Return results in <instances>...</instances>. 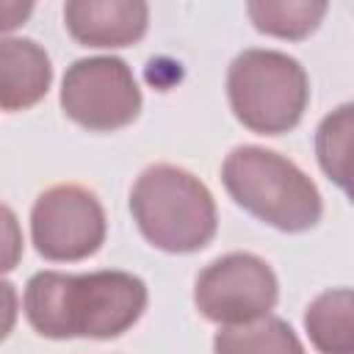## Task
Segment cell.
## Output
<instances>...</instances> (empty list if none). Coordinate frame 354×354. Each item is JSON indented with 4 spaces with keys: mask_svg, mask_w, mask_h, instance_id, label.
Masks as SVG:
<instances>
[{
    "mask_svg": "<svg viewBox=\"0 0 354 354\" xmlns=\"http://www.w3.org/2000/svg\"><path fill=\"white\" fill-rule=\"evenodd\" d=\"M147 301L144 279L116 268L88 274L39 271L28 279L22 296L28 324L50 340L119 337L144 315Z\"/></svg>",
    "mask_w": 354,
    "mask_h": 354,
    "instance_id": "6da1fadb",
    "label": "cell"
},
{
    "mask_svg": "<svg viewBox=\"0 0 354 354\" xmlns=\"http://www.w3.org/2000/svg\"><path fill=\"white\" fill-rule=\"evenodd\" d=\"M130 213L144 241L169 254L205 249L218 230L210 188L183 166H147L130 188Z\"/></svg>",
    "mask_w": 354,
    "mask_h": 354,
    "instance_id": "7a4b0ae2",
    "label": "cell"
},
{
    "mask_svg": "<svg viewBox=\"0 0 354 354\" xmlns=\"http://www.w3.org/2000/svg\"><path fill=\"white\" fill-rule=\"evenodd\" d=\"M221 183L238 207L279 232H307L324 216L318 185L290 158L257 144L224 158Z\"/></svg>",
    "mask_w": 354,
    "mask_h": 354,
    "instance_id": "3957f363",
    "label": "cell"
},
{
    "mask_svg": "<svg viewBox=\"0 0 354 354\" xmlns=\"http://www.w3.org/2000/svg\"><path fill=\"white\" fill-rule=\"evenodd\" d=\"M227 100L232 116L257 136H282L293 130L310 102V77L304 66L268 47L238 53L227 69Z\"/></svg>",
    "mask_w": 354,
    "mask_h": 354,
    "instance_id": "277c9868",
    "label": "cell"
},
{
    "mask_svg": "<svg viewBox=\"0 0 354 354\" xmlns=\"http://www.w3.org/2000/svg\"><path fill=\"white\" fill-rule=\"evenodd\" d=\"M58 102L77 127L113 133L138 119L141 86L124 58L88 55L66 66Z\"/></svg>",
    "mask_w": 354,
    "mask_h": 354,
    "instance_id": "5b68a950",
    "label": "cell"
},
{
    "mask_svg": "<svg viewBox=\"0 0 354 354\" xmlns=\"http://www.w3.org/2000/svg\"><path fill=\"white\" fill-rule=\"evenodd\" d=\"M279 299L274 268L252 252H230L207 263L194 282V304L218 326H238L271 315Z\"/></svg>",
    "mask_w": 354,
    "mask_h": 354,
    "instance_id": "8992f818",
    "label": "cell"
},
{
    "mask_svg": "<svg viewBox=\"0 0 354 354\" xmlns=\"http://www.w3.org/2000/svg\"><path fill=\"white\" fill-rule=\"evenodd\" d=\"M108 232L97 194L83 185L61 183L41 191L30 207V241L50 263H77L91 257Z\"/></svg>",
    "mask_w": 354,
    "mask_h": 354,
    "instance_id": "52a82bcc",
    "label": "cell"
},
{
    "mask_svg": "<svg viewBox=\"0 0 354 354\" xmlns=\"http://www.w3.org/2000/svg\"><path fill=\"white\" fill-rule=\"evenodd\" d=\"M64 28L83 47H130L149 28V6L144 0H66Z\"/></svg>",
    "mask_w": 354,
    "mask_h": 354,
    "instance_id": "ba28073f",
    "label": "cell"
},
{
    "mask_svg": "<svg viewBox=\"0 0 354 354\" xmlns=\"http://www.w3.org/2000/svg\"><path fill=\"white\" fill-rule=\"evenodd\" d=\"M53 83V64L36 39H0V111H28L44 100Z\"/></svg>",
    "mask_w": 354,
    "mask_h": 354,
    "instance_id": "9c48e42d",
    "label": "cell"
},
{
    "mask_svg": "<svg viewBox=\"0 0 354 354\" xmlns=\"http://www.w3.org/2000/svg\"><path fill=\"white\" fill-rule=\"evenodd\" d=\"M304 329L318 354H354V293L329 288L304 310Z\"/></svg>",
    "mask_w": 354,
    "mask_h": 354,
    "instance_id": "30bf717a",
    "label": "cell"
},
{
    "mask_svg": "<svg viewBox=\"0 0 354 354\" xmlns=\"http://www.w3.org/2000/svg\"><path fill=\"white\" fill-rule=\"evenodd\" d=\"M213 354H304V346L285 318L263 315L249 324L221 326L213 337Z\"/></svg>",
    "mask_w": 354,
    "mask_h": 354,
    "instance_id": "8fae6325",
    "label": "cell"
},
{
    "mask_svg": "<svg viewBox=\"0 0 354 354\" xmlns=\"http://www.w3.org/2000/svg\"><path fill=\"white\" fill-rule=\"evenodd\" d=\"M329 6L324 0H249L246 14L252 25L274 39L299 41L318 30Z\"/></svg>",
    "mask_w": 354,
    "mask_h": 354,
    "instance_id": "7c38bea8",
    "label": "cell"
},
{
    "mask_svg": "<svg viewBox=\"0 0 354 354\" xmlns=\"http://www.w3.org/2000/svg\"><path fill=\"white\" fill-rule=\"evenodd\" d=\"M351 130H354V105L343 102L332 113H326L315 130V155L324 174L351 194L348 177V152H351Z\"/></svg>",
    "mask_w": 354,
    "mask_h": 354,
    "instance_id": "4fadbf2b",
    "label": "cell"
},
{
    "mask_svg": "<svg viewBox=\"0 0 354 354\" xmlns=\"http://www.w3.org/2000/svg\"><path fill=\"white\" fill-rule=\"evenodd\" d=\"M22 252H25V241H22L19 218L6 202H0V274L14 271L22 260Z\"/></svg>",
    "mask_w": 354,
    "mask_h": 354,
    "instance_id": "5bb4252c",
    "label": "cell"
},
{
    "mask_svg": "<svg viewBox=\"0 0 354 354\" xmlns=\"http://www.w3.org/2000/svg\"><path fill=\"white\" fill-rule=\"evenodd\" d=\"M19 315V296L8 279H0V343L14 332Z\"/></svg>",
    "mask_w": 354,
    "mask_h": 354,
    "instance_id": "9a60e30c",
    "label": "cell"
},
{
    "mask_svg": "<svg viewBox=\"0 0 354 354\" xmlns=\"http://www.w3.org/2000/svg\"><path fill=\"white\" fill-rule=\"evenodd\" d=\"M33 14V3L28 0H0V33L17 30L19 25L28 22Z\"/></svg>",
    "mask_w": 354,
    "mask_h": 354,
    "instance_id": "2e32d148",
    "label": "cell"
}]
</instances>
